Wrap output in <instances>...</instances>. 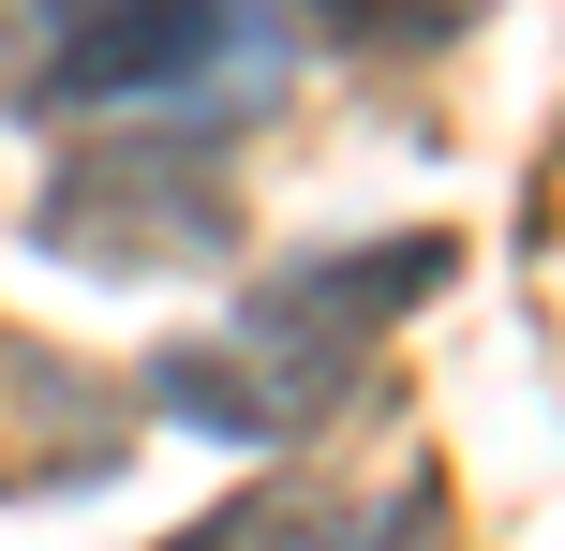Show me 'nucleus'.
<instances>
[{
  "label": "nucleus",
  "instance_id": "nucleus-1",
  "mask_svg": "<svg viewBox=\"0 0 565 551\" xmlns=\"http://www.w3.org/2000/svg\"><path fill=\"white\" fill-rule=\"evenodd\" d=\"M298 0H0V105L15 119H149L209 149L282 105Z\"/></svg>",
  "mask_w": 565,
  "mask_h": 551
},
{
  "label": "nucleus",
  "instance_id": "nucleus-2",
  "mask_svg": "<svg viewBox=\"0 0 565 551\" xmlns=\"http://www.w3.org/2000/svg\"><path fill=\"white\" fill-rule=\"evenodd\" d=\"M238 239V194L209 149L179 135H105L75 149V165L30 194V254L45 268H89V284H179V268H209Z\"/></svg>",
  "mask_w": 565,
  "mask_h": 551
},
{
  "label": "nucleus",
  "instance_id": "nucleus-3",
  "mask_svg": "<svg viewBox=\"0 0 565 551\" xmlns=\"http://www.w3.org/2000/svg\"><path fill=\"white\" fill-rule=\"evenodd\" d=\"M312 551H431V477H417L402 507H342V522L312 537Z\"/></svg>",
  "mask_w": 565,
  "mask_h": 551
}]
</instances>
